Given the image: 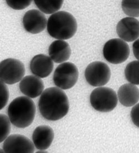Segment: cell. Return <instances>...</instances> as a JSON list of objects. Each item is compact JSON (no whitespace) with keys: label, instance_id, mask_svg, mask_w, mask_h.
<instances>
[{"label":"cell","instance_id":"obj_1","mask_svg":"<svg viewBox=\"0 0 139 153\" xmlns=\"http://www.w3.org/2000/svg\"><path fill=\"white\" fill-rule=\"evenodd\" d=\"M39 109L45 119L50 121L59 120L69 111L68 96L62 89L57 86L47 88L40 95Z\"/></svg>","mask_w":139,"mask_h":153},{"label":"cell","instance_id":"obj_2","mask_svg":"<svg viewBox=\"0 0 139 153\" xmlns=\"http://www.w3.org/2000/svg\"><path fill=\"white\" fill-rule=\"evenodd\" d=\"M47 30L50 36L55 39L68 40L77 32V22L70 12L59 11L49 17Z\"/></svg>","mask_w":139,"mask_h":153},{"label":"cell","instance_id":"obj_3","mask_svg":"<svg viewBox=\"0 0 139 153\" xmlns=\"http://www.w3.org/2000/svg\"><path fill=\"white\" fill-rule=\"evenodd\" d=\"M36 105L31 98L19 97L15 98L8 107V117L13 125L26 128L33 123L36 115Z\"/></svg>","mask_w":139,"mask_h":153},{"label":"cell","instance_id":"obj_4","mask_svg":"<svg viewBox=\"0 0 139 153\" xmlns=\"http://www.w3.org/2000/svg\"><path fill=\"white\" fill-rule=\"evenodd\" d=\"M92 108L101 113L110 112L117 105L118 97L115 91L108 87H97L92 91L90 97Z\"/></svg>","mask_w":139,"mask_h":153},{"label":"cell","instance_id":"obj_5","mask_svg":"<svg viewBox=\"0 0 139 153\" xmlns=\"http://www.w3.org/2000/svg\"><path fill=\"white\" fill-rule=\"evenodd\" d=\"M79 70L71 62L59 65L54 74L53 80L56 86L62 90H68L75 85L79 79Z\"/></svg>","mask_w":139,"mask_h":153},{"label":"cell","instance_id":"obj_6","mask_svg":"<svg viewBox=\"0 0 139 153\" xmlns=\"http://www.w3.org/2000/svg\"><path fill=\"white\" fill-rule=\"evenodd\" d=\"M130 48L126 41L121 39H112L104 45L103 56L112 64H120L127 60L130 55Z\"/></svg>","mask_w":139,"mask_h":153},{"label":"cell","instance_id":"obj_7","mask_svg":"<svg viewBox=\"0 0 139 153\" xmlns=\"http://www.w3.org/2000/svg\"><path fill=\"white\" fill-rule=\"evenodd\" d=\"M25 73L24 63L18 59L8 58L1 61L0 78L6 84H15L21 81Z\"/></svg>","mask_w":139,"mask_h":153},{"label":"cell","instance_id":"obj_8","mask_svg":"<svg viewBox=\"0 0 139 153\" xmlns=\"http://www.w3.org/2000/svg\"><path fill=\"white\" fill-rule=\"evenodd\" d=\"M111 70L106 63L95 61L90 63L86 68L85 76L88 84L94 87L103 86L111 78Z\"/></svg>","mask_w":139,"mask_h":153},{"label":"cell","instance_id":"obj_9","mask_svg":"<svg viewBox=\"0 0 139 153\" xmlns=\"http://www.w3.org/2000/svg\"><path fill=\"white\" fill-rule=\"evenodd\" d=\"M33 143L28 137L21 134H12L4 140L3 149L5 153H33Z\"/></svg>","mask_w":139,"mask_h":153},{"label":"cell","instance_id":"obj_10","mask_svg":"<svg viewBox=\"0 0 139 153\" xmlns=\"http://www.w3.org/2000/svg\"><path fill=\"white\" fill-rule=\"evenodd\" d=\"M22 22L25 30L32 34L42 32L48 25V20L45 14L36 9L30 10L26 12Z\"/></svg>","mask_w":139,"mask_h":153},{"label":"cell","instance_id":"obj_11","mask_svg":"<svg viewBox=\"0 0 139 153\" xmlns=\"http://www.w3.org/2000/svg\"><path fill=\"white\" fill-rule=\"evenodd\" d=\"M120 38L126 42H132L139 38V21L135 17H127L121 19L116 26Z\"/></svg>","mask_w":139,"mask_h":153},{"label":"cell","instance_id":"obj_12","mask_svg":"<svg viewBox=\"0 0 139 153\" xmlns=\"http://www.w3.org/2000/svg\"><path fill=\"white\" fill-rule=\"evenodd\" d=\"M30 68L34 75L42 79L48 76L51 74L54 64L50 57L44 54H38L31 60Z\"/></svg>","mask_w":139,"mask_h":153},{"label":"cell","instance_id":"obj_13","mask_svg":"<svg viewBox=\"0 0 139 153\" xmlns=\"http://www.w3.org/2000/svg\"><path fill=\"white\" fill-rule=\"evenodd\" d=\"M19 88L25 96L34 99L43 93L45 85L41 78L33 75L24 77L20 81Z\"/></svg>","mask_w":139,"mask_h":153},{"label":"cell","instance_id":"obj_14","mask_svg":"<svg viewBox=\"0 0 139 153\" xmlns=\"http://www.w3.org/2000/svg\"><path fill=\"white\" fill-rule=\"evenodd\" d=\"M55 137L54 130L48 125L39 126L32 134V140L35 148L38 150L48 149L52 143Z\"/></svg>","mask_w":139,"mask_h":153},{"label":"cell","instance_id":"obj_15","mask_svg":"<svg viewBox=\"0 0 139 153\" xmlns=\"http://www.w3.org/2000/svg\"><path fill=\"white\" fill-rule=\"evenodd\" d=\"M71 48L66 41L57 40L52 42L48 48L49 56L56 64L66 62L71 55Z\"/></svg>","mask_w":139,"mask_h":153},{"label":"cell","instance_id":"obj_16","mask_svg":"<svg viewBox=\"0 0 139 153\" xmlns=\"http://www.w3.org/2000/svg\"><path fill=\"white\" fill-rule=\"evenodd\" d=\"M117 95L121 104L125 107L134 106L139 101V89L135 85L131 83L121 86Z\"/></svg>","mask_w":139,"mask_h":153},{"label":"cell","instance_id":"obj_17","mask_svg":"<svg viewBox=\"0 0 139 153\" xmlns=\"http://www.w3.org/2000/svg\"><path fill=\"white\" fill-rule=\"evenodd\" d=\"M37 8L47 15L59 11L64 4V0H33Z\"/></svg>","mask_w":139,"mask_h":153},{"label":"cell","instance_id":"obj_18","mask_svg":"<svg viewBox=\"0 0 139 153\" xmlns=\"http://www.w3.org/2000/svg\"><path fill=\"white\" fill-rule=\"evenodd\" d=\"M125 78L129 83L139 85V61H133L126 65L125 69Z\"/></svg>","mask_w":139,"mask_h":153},{"label":"cell","instance_id":"obj_19","mask_svg":"<svg viewBox=\"0 0 139 153\" xmlns=\"http://www.w3.org/2000/svg\"><path fill=\"white\" fill-rule=\"evenodd\" d=\"M121 7L129 17H139V0H122Z\"/></svg>","mask_w":139,"mask_h":153},{"label":"cell","instance_id":"obj_20","mask_svg":"<svg viewBox=\"0 0 139 153\" xmlns=\"http://www.w3.org/2000/svg\"><path fill=\"white\" fill-rule=\"evenodd\" d=\"M11 121L8 116L0 114V143H2L8 137L11 132Z\"/></svg>","mask_w":139,"mask_h":153},{"label":"cell","instance_id":"obj_21","mask_svg":"<svg viewBox=\"0 0 139 153\" xmlns=\"http://www.w3.org/2000/svg\"><path fill=\"white\" fill-rule=\"evenodd\" d=\"M33 0H6L10 7L15 10H22L31 4Z\"/></svg>","mask_w":139,"mask_h":153},{"label":"cell","instance_id":"obj_22","mask_svg":"<svg viewBox=\"0 0 139 153\" xmlns=\"http://www.w3.org/2000/svg\"><path fill=\"white\" fill-rule=\"evenodd\" d=\"M0 109H4L7 104L10 93L6 84L2 81L0 82Z\"/></svg>","mask_w":139,"mask_h":153},{"label":"cell","instance_id":"obj_23","mask_svg":"<svg viewBox=\"0 0 139 153\" xmlns=\"http://www.w3.org/2000/svg\"><path fill=\"white\" fill-rule=\"evenodd\" d=\"M130 116L134 124L139 128V103L135 104L132 108Z\"/></svg>","mask_w":139,"mask_h":153},{"label":"cell","instance_id":"obj_24","mask_svg":"<svg viewBox=\"0 0 139 153\" xmlns=\"http://www.w3.org/2000/svg\"><path fill=\"white\" fill-rule=\"evenodd\" d=\"M133 53L136 59L139 61V38L135 41L132 45Z\"/></svg>","mask_w":139,"mask_h":153}]
</instances>
